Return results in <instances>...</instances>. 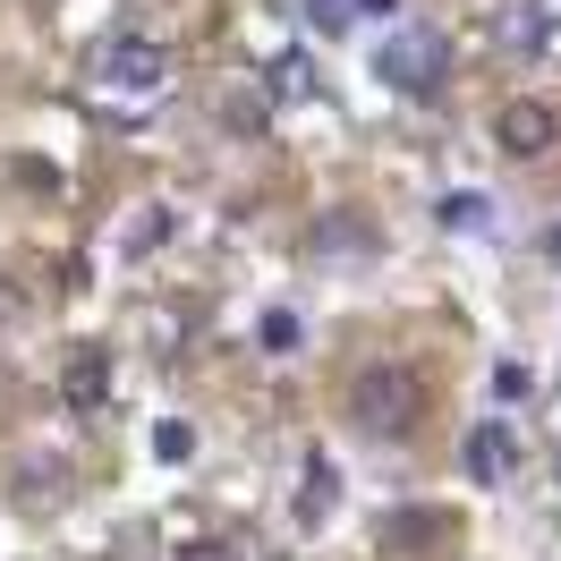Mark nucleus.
Segmentation results:
<instances>
[{"label": "nucleus", "instance_id": "nucleus-1", "mask_svg": "<svg viewBox=\"0 0 561 561\" xmlns=\"http://www.w3.org/2000/svg\"><path fill=\"white\" fill-rule=\"evenodd\" d=\"M350 417L375 434V443H391V434H417L425 417V383L409 375V366H357V383H350Z\"/></svg>", "mask_w": 561, "mask_h": 561}, {"label": "nucleus", "instance_id": "nucleus-2", "mask_svg": "<svg viewBox=\"0 0 561 561\" xmlns=\"http://www.w3.org/2000/svg\"><path fill=\"white\" fill-rule=\"evenodd\" d=\"M375 77H383L391 94H409V103H434L451 85V43L434 35V26H391L383 51H375Z\"/></svg>", "mask_w": 561, "mask_h": 561}, {"label": "nucleus", "instance_id": "nucleus-3", "mask_svg": "<svg viewBox=\"0 0 561 561\" xmlns=\"http://www.w3.org/2000/svg\"><path fill=\"white\" fill-rule=\"evenodd\" d=\"M94 85H103V94H128V103H153V94L171 85V51L145 43V35H119V43H103Z\"/></svg>", "mask_w": 561, "mask_h": 561}, {"label": "nucleus", "instance_id": "nucleus-4", "mask_svg": "<svg viewBox=\"0 0 561 561\" xmlns=\"http://www.w3.org/2000/svg\"><path fill=\"white\" fill-rule=\"evenodd\" d=\"M493 145H502L511 162H545V153L561 145V111L536 103V94H511V103L493 111Z\"/></svg>", "mask_w": 561, "mask_h": 561}, {"label": "nucleus", "instance_id": "nucleus-5", "mask_svg": "<svg viewBox=\"0 0 561 561\" xmlns=\"http://www.w3.org/2000/svg\"><path fill=\"white\" fill-rule=\"evenodd\" d=\"M459 468H468V485H511V468H519V434L502 417L468 425V443H459Z\"/></svg>", "mask_w": 561, "mask_h": 561}, {"label": "nucleus", "instance_id": "nucleus-6", "mask_svg": "<svg viewBox=\"0 0 561 561\" xmlns=\"http://www.w3.org/2000/svg\"><path fill=\"white\" fill-rule=\"evenodd\" d=\"M434 221H443V230H493V205L477 196V187H451V196L434 205Z\"/></svg>", "mask_w": 561, "mask_h": 561}, {"label": "nucleus", "instance_id": "nucleus-7", "mask_svg": "<svg viewBox=\"0 0 561 561\" xmlns=\"http://www.w3.org/2000/svg\"><path fill=\"white\" fill-rule=\"evenodd\" d=\"M69 400H77V409H94V400H103V350H77V366H69Z\"/></svg>", "mask_w": 561, "mask_h": 561}, {"label": "nucleus", "instance_id": "nucleus-8", "mask_svg": "<svg viewBox=\"0 0 561 561\" xmlns=\"http://www.w3.org/2000/svg\"><path fill=\"white\" fill-rule=\"evenodd\" d=\"M332 511V459H307V493H298V519H323Z\"/></svg>", "mask_w": 561, "mask_h": 561}, {"label": "nucleus", "instance_id": "nucleus-9", "mask_svg": "<svg viewBox=\"0 0 561 561\" xmlns=\"http://www.w3.org/2000/svg\"><path fill=\"white\" fill-rule=\"evenodd\" d=\"M255 341H264L273 357H289V350H298V316H289V307H273V316L255 323Z\"/></svg>", "mask_w": 561, "mask_h": 561}, {"label": "nucleus", "instance_id": "nucleus-10", "mask_svg": "<svg viewBox=\"0 0 561 561\" xmlns=\"http://www.w3.org/2000/svg\"><path fill=\"white\" fill-rule=\"evenodd\" d=\"M307 18H316L323 35H341V26H357V0H307Z\"/></svg>", "mask_w": 561, "mask_h": 561}, {"label": "nucleus", "instance_id": "nucleus-11", "mask_svg": "<svg viewBox=\"0 0 561 561\" xmlns=\"http://www.w3.org/2000/svg\"><path fill=\"white\" fill-rule=\"evenodd\" d=\"M153 451H162V459H187V451H196V434H187V425H162V434H153Z\"/></svg>", "mask_w": 561, "mask_h": 561}, {"label": "nucleus", "instance_id": "nucleus-12", "mask_svg": "<svg viewBox=\"0 0 561 561\" xmlns=\"http://www.w3.org/2000/svg\"><path fill=\"white\" fill-rule=\"evenodd\" d=\"M511 51H545V18H511Z\"/></svg>", "mask_w": 561, "mask_h": 561}, {"label": "nucleus", "instance_id": "nucleus-13", "mask_svg": "<svg viewBox=\"0 0 561 561\" xmlns=\"http://www.w3.org/2000/svg\"><path fill=\"white\" fill-rule=\"evenodd\" d=\"M179 561H239V553H230V545H187Z\"/></svg>", "mask_w": 561, "mask_h": 561}, {"label": "nucleus", "instance_id": "nucleus-14", "mask_svg": "<svg viewBox=\"0 0 561 561\" xmlns=\"http://www.w3.org/2000/svg\"><path fill=\"white\" fill-rule=\"evenodd\" d=\"M545 255H553V264H561V221H553V230H545Z\"/></svg>", "mask_w": 561, "mask_h": 561}, {"label": "nucleus", "instance_id": "nucleus-15", "mask_svg": "<svg viewBox=\"0 0 561 561\" xmlns=\"http://www.w3.org/2000/svg\"><path fill=\"white\" fill-rule=\"evenodd\" d=\"M9 316H18V298H9V289H0V323H9Z\"/></svg>", "mask_w": 561, "mask_h": 561}]
</instances>
